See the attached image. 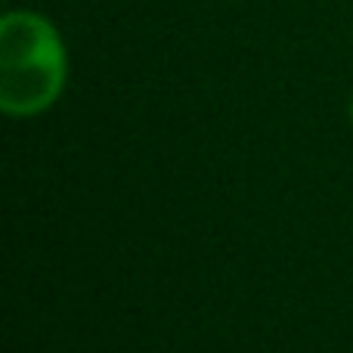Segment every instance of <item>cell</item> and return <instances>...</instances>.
I'll return each instance as SVG.
<instances>
[{
  "label": "cell",
  "instance_id": "obj_1",
  "mask_svg": "<svg viewBox=\"0 0 353 353\" xmlns=\"http://www.w3.org/2000/svg\"><path fill=\"white\" fill-rule=\"evenodd\" d=\"M65 84V47L37 12H6L0 22V105L6 115H37Z\"/></svg>",
  "mask_w": 353,
  "mask_h": 353
},
{
  "label": "cell",
  "instance_id": "obj_2",
  "mask_svg": "<svg viewBox=\"0 0 353 353\" xmlns=\"http://www.w3.org/2000/svg\"><path fill=\"white\" fill-rule=\"evenodd\" d=\"M350 112H353V109H350Z\"/></svg>",
  "mask_w": 353,
  "mask_h": 353
}]
</instances>
